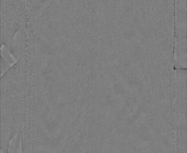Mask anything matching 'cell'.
I'll return each mask as SVG.
<instances>
[{
    "label": "cell",
    "mask_w": 187,
    "mask_h": 153,
    "mask_svg": "<svg viewBox=\"0 0 187 153\" xmlns=\"http://www.w3.org/2000/svg\"><path fill=\"white\" fill-rule=\"evenodd\" d=\"M21 142H20V144H19V148L17 150V153H22V144H21Z\"/></svg>",
    "instance_id": "cell-1"
}]
</instances>
